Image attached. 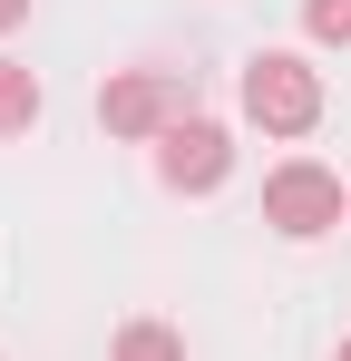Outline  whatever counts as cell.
<instances>
[{
  "mask_svg": "<svg viewBox=\"0 0 351 361\" xmlns=\"http://www.w3.org/2000/svg\"><path fill=\"white\" fill-rule=\"evenodd\" d=\"M342 215H351L342 176H332V166H312V157H292V166H273V176H264V225H273V235L312 244V235H332Z\"/></svg>",
  "mask_w": 351,
  "mask_h": 361,
  "instance_id": "obj_1",
  "label": "cell"
},
{
  "mask_svg": "<svg viewBox=\"0 0 351 361\" xmlns=\"http://www.w3.org/2000/svg\"><path fill=\"white\" fill-rule=\"evenodd\" d=\"M244 118H254V127H273V137H302V127L322 118V68H302L292 49L244 59Z\"/></svg>",
  "mask_w": 351,
  "mask_h": 361,
  "instance_id": "obj_2",
  "label": "cell"
},
{
  "mask_svg": "<svg viewBox=\"0 0 351 361\" xmlns=\"http://www.w3.org/2000/svg\"><path fill=\"white\" fill-rule=\"evenodd\" d=\"M176 118H185V78L176 68H117L98 88V127L108 137H166Z\"/></svg>",
  "mask_w": 351,
  "mask_h": 361,
  "instance_id": "obj_3",
  "label": "cell"
},
{
  "mask_svg": "<svg viewBox=\"0 0 351 361\" xmlns=\"http://www.w3.org/2000/svg\"><path fill=\"white\" fill-rule=\"evenodd\" d=\"M225 166H234V137H225L215 118H176L166 147H156V176H166L176 195H215V185H225Z\"/></svg>",
  "mask_w": 351,
  "mask_h": 361,
  "instance_id": "obj_4",
  "label": "cell"
},
{
  "mask_svg": "<svg viewBox=\"0 0 351 361\" xmlns=\"http://www.w3.org/2000/svg\"><path fill=\"white\" fill-rule=\"evenodd\" d=\"M30 118H39V78H30L20 59H0V137H20Z\"/></svg>",
  "mask_w": 351,
  "mask_h": 361,
  "instance_id": "obj_5",
  "label": "cell"
},
{
  "mask_svg": "<svg viewBox=\"0 0 351 361\" xmlns=\"http://www.w3.org/2000/svg\"><path fill=\"white\" fill-rule=\"evenodd\" d=\"M117 361H185V342H176L166 322H127L117 332Z\"/></svg>",
  "mask_w": 351,
  "mask_h": 361,
  "instance_id": "obj_6",
  "label": "cell"
},
{
  "mask_svg": "<svg viewBox=\"0 0 351 361\" xmlns=\"http://www.w3.org/2000/svg\"><path fill=\"white\" fill-rule=\"evenodd\" d=\"M302 30H312V39H342V49H351V0H302Z\"/></svg>",
  "mask_w": 351,
  "mask_h": 361,
  "instance_id": "obj_7",
  "label": "cell"
},
{
  "mask_svg": "<svg viewBox=\"0 0 351 361\" xmlns=\"http://www.w3.org/2000/svg\"><path fill=\"white\" fill-rule=\"evenodd\" d=\"M20 20H30V0H0V30H20Z\"/></svg>",
  "mask_w": 351,
  "mask_h": 361,
  "instance_id": "obj_8",
  "label": "cell"
},
{
  "mask_svg": "<svg viewBox=\"0 0 351 361\" xmlns=\"http://www.w3.org/2000/svg\"><path fill=\"white\" fill-rule=\"evenodd\" d=\"M342 361H351V342H342Z\"/></svg>",
  "mask_w": 351,
  "mask_h": 361,
  "instance_id": "obj_9",
  "label": "cell"
}]
</instances>
